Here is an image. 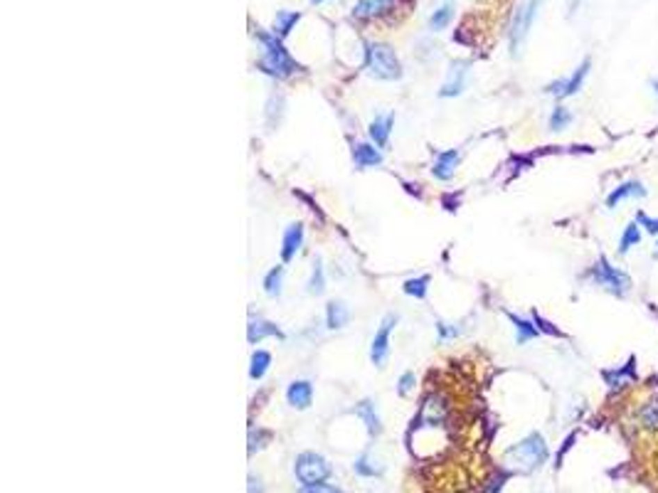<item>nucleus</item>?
Wrapping results in <instances>:
<instances>
[{
	"label": "nucleus",
	"instance_id": "ddd939ff",
	"mask_svg": "<svg viewBox=\"0 0 658 493\" xmlns=\"http://www.w3.org/2000/svg\"><path fill=\"white\" fill-rule=\"evenodd\" d=\"M353 163H355V168L360 170L375 168V165L383 163V153H380V148L373 146V143H355V146H353Z\"/></svg>",
	"mask_w": 658,
	"mask_h": 493
},
{
	"label": "nucleus",
	"instance_id": "aec40b11",
	"mask_svg": "<svg viewBox=\"0 0 658 493\" xmlns=\"http://www.w3.org/2000/svg\"><path fill=\"white\" fill-rule=\"evenodd\" d=\"M298 20H301V13H294V10L276 13V17H274V35H276V38H286V35H289L294 27H296Z\"/></svg>",
	"mask_w": 658,
	"mask_h": 493
},
{
	"label": "nucleus",
	"instance_id": "7ed1b4c3",
	"mask_svg": "<svg viewBox=\"0 0 658 493\" xmlns=\"http://www.w3.org/2000/svg\"><path fill=\"white\" fill-rule=\"evenodd\" d=\"M365 70L375 76V79L394 81L402 76V65H399L397 54L390 45L383 42H370L365 49Z\"/></svg>",
	"mask_w": 658,
	"mask_h": 493
},
{
	"label": "nucleus",
	"instance_id": "f704fd0d",
	"mask_svg": "<svg viewBox=\"0 0 658 493\" xmlns=\"http://www.w3.org/2000/svg\"><path fill=\"white\" fill-rule=\"evenodd\" d=\"M262 439H269V432H262V429H257V432H249V454H254V451L259 449V444L257 442H262Z\"/></svg>",
	"mask_w": 658,
	"mask_h": 493
},
{
	"label": "nucleus",
	"instance_id": "1a4fd4ad",
	"mask_svg": "<svg viewBox=\"0 0 658 493\" xmlns=\"http://www.w3.org/2000/svg\"><path fill=\"white\" fill-rule=\"evenodd\" d=\"M286 400L294 410H308L313 402V385L308 380H294L286 390Z\"/></svg>",
	"mask_w": 658,
	"mask_h": 493
},
{
	"label": "nucleus",
	"instance_id": "5701e85b",
	"mask_svg": "<svg viewBox=\"0 0 658 493\" xmlns=\"http://www.w3.org/2000/svg\"><path fill=\"white\" fill-rule=\"evenodd\" d=\"M271 365V353L266 350H254L252 353V360H249V378L252 380H262L266 375V370H269Z\"/></svg>",
	"mask_w": 658,
	"mask_h": 493
},
{
	"label": "nucleus",
	"instance_id": "423d86ee",
	"mask_svg": "<svg viewBox=\"0 0 658 493\" xmlns=\"http://www.w3.org/2000/svg\"><path fill=\"white\" fill-rule=\"evenodd\" d=\"M592 279H594V284L609 289L611 293H619V296L629 291V286H632L629 277H626L624 271L616 269V266H611L609 261H607V257H599V261L592 269Z\"/></svg>",
	"mask_w": 658,
	"mask_h": 493
},
{
	"label": "nucleus",
	"instance_id": "e433bc0d",
	"mask_svg": "<svg viewBox=\"0 0 658 493\" xmlns=\"http://www.w3.org/2000/svg\"><path fill=\"white\" fill-rule=\"evenodd\" d=\"M313 6H321V3H326V0H311Z\"/></svg>",
	"mask_w": 658,
	"mask_h": 493
},
{
	"label": "nucleus",
	"instance_id": "a878e982",
	"mask_svg": "<svg viewBox=\"0 0 658 493\" xmlns=\"http://www.w3.org/2000/svg\"><path fill=\"white\" fill-rule=\"evenodd\" d=\"M323 291H326L323 264H321V259H316V264H313V271H311V279H308V293H311V296H321Z\"/></svg>",
	"mask_w": 658,
	"mask_h": 493
},
{
	"label": "nucleus",
	"instance_id": "7c9ffc66",
	"mask_svg": "<svg viewBox=\"0 0 658 493\" xmlns=\"http://www.w3.org/2000/svg\"><path fill=\"white\" fill-rule=\"evenodd\" d=\"M639 417H641V422L646 424V427H658V402H648V405H643Z\"/></svg>",
	"mask_w": 658,
	"mask_h": 493
},
{
	"label": "nucleus",
	"instance_id": "4be33fe9",
	"mask_svg": "<svg viewBox=\"0 0 658 493\" xmlns=\"http://www.w3.org/2000/svg\"><path fill=\"white\" fill-rule=\"evenodd\" d=\"M589 65H592V62L584 60L582 65L577 67V70L572 72V76H567V79H565V89H562V97H560V99L572 97V94H577L579 89H582V81H584V76H587V72H589Z\"/></svg>",
	"mask_w": 658,
	"mask_h": 493
},
{
	"label": "nucleus",
	"instance_id": "a211bd4d",
	"mask_svg": "<svg viewBox=\"0 0 658 493\" xmlns=\"http://www.w3.org/2000/svg\"><path fill=\"white\" fill-rule=\"evenodd\" d=\"M348 321H351V309H348L343 301H330V304L326 306V323H328L330 331L346 328Z\"/></svg>",
	"mask_w": 658,
	"mask_h": 493
},
{
	"label": "nucleus",
	"instance_id": "2f4dec72",
	"mask_svg": "<svg viewBox=\"0 0 658 493\" xmlns=\"http://www.w3.org/2000/svg\"><path fill=\"white\" fill-rule=\"evenodd\" d=\"M298 493H346L343 488L338 486H330V483H311V486H301L298 488Z\"/></svg>",
	"mask_w": 658,
	"mask_h": 493
},
{
	"label": "nucleus",
	"instance_id": "393cba45",
	"mask_svg": "<svg viewBox=\"0 0 658 493\" xmlns=\"http://www.w3.org/2000/svg\"><path fill=\"white\" fill-rule=\"evenodd\" d=\"M639 242H641V225H639V223H629V225L624 227V234H621L619 254H626V252L632 250V247H636Z\"/></svg>",
	"mask_w": 658,
	"mask_h": 493
},
{
	"label": "nucleus",
	"instance_id": "6ab92c4d",
	"mask_svg": "<svg viewBox=\"0 0 658 493\" xmlns=\"http://www.w3.org/2000/svg\"><path fill=\"white\" fill-rule=\"evenodd\" d=\"M353 471L362 478H375V476H383L385 469H383V464H378L370 454H360L355 459V464H353Z\"/></svg>",
	"mask_w": 658,
	"mask_h": 493
},
{
	"label": "nucleus",
	"instance_id": "4468645a",
	"mask_svg": "<svg viewBox=\"0 0 658 493\" xmlns=\"http://www.w3.org/2000/svg\"><path fill=\"white\" fill-rule=\"evenodd\" d=\"M269 336L284 338V333H281L279 328L271 323V321L259 318V316L254 318V316H252V318H249V325H247V341L254 346V343H262L264 338H269Z\"/></svg>",
	"mask_w": 658,
	"mask_h": 493
},
{
	"label": "nucleus",
	"instance_id": "f8f14e48",
	"mask_svg": "<svg viewBox=\"0 0 658 493\" xmlns=\"http://www.w3.org/2000/svg\"><path fill=\"white\" fill-rule=\"evenodd\" d=\"M397 0H358L353 6V15L360 20H370V17H380L394 8Z\"/></svg>",
	"mask_w": 658,
	"mask_h": 493
},
{
	"label": "nucleus",
	"instance_id": "0eeeda50",
	"mask_svg": "<svg viewBox=\"0 0 658 493\" xmlns=\"http://www.w3.org/2000/svg\"><path fill=\"white\" fill-rule=\"evenodd\" d=\"M397 325V316L394 314H387L383 318V323H380V328L375 331L373 336V343H370V360H373V365H378V368H383L385 363H387V355H390V336H392V328Z\"/></svg>",
	"mask_w": 658,
	"mask_h": 493
},
{
	"label": "nucleus",
	"instance_id": "bb28decb",
	"mask_svg": "<svg viewBox=\"0 0 658 493\" xmlns=\"http://www.w3.org/2000/svg\"><path fill=\"white\" fill-rule=\"evenodd\" d=\"M429 282H432V279L426 277V274H422V277H417V279H407L405 286H402V289H405L407 296L424 298L426 291H429Z\"/></svg>",
	"mask_w": 658,
	"mask_h": 493
},
{
	"label": "nucleus",
	"instance_id": "c85d7f7f",
	"mask_svg": "<svg viewBox=\"0 0 658 493\" xmlns=\"http://www.w3.org/2000/svg\"><path fill=\"white\" fill-rule=\"evenodd\" d=\"M572 124V114L567 106H555L550 114V129L552 131H565Z\"/></svg>",
	"mask_w": 658,
	"mask_h": 493
},
{
	"label": "nucleus",
	"instance_id": "9d476101",
	"mask_svg": "<svg viewBox=\"0 0 658 493\" xmlns=\"http://www.w3.org/2000/svg\"><path fill=\"white\" fill-rule=\"evenodd\" d=\"M303 244V227L298 223H291L284 229V237H281V259L291 261L298 254Z\"/></svg>",
	"mask_w": 658,
	"mask_h": 493
},
{
	"label": "nucleus",
	"instance_id": "39448f33",
	"mask_svg": "<svg viewBox=\"0 0 658 493\" xmlns=\"http://www.w3.org/2000/svg\"><path fill=\"white\" fill-rule=\"evenodd\" d=\"M538 8H540V0H525L523 6L515 10V15H513V22H511V52L513 54H520V49H523L525 40H528L530 35V27H533L535 22V15H538Z\"/></svg>",
	"mask_w": 658,
	"mask_h": 493
},
{
	"label": "nucleus",
	"instance_id": "20e7f679",
	"mask_svg": "<svg viewBox=\"0 0 658 493\" xmlns=\"http://www.w3.org/2000/svg\"><path fill=\"white\" fill-rule=\"evenodd\" d=\"M294 474L303 486H311V483H321L333 474V467L328 464V459L316 451H303L294 461Z\"/></svg>",
	"mask_w": 658,
	"mask_h": 493
},
{
	"label": "nucleus",
	"instance_id": "c756f323",
	"mask_svg": "<svg viewBox=\"0 0 658 493\" xmlns=\"http://www.w3.org/2000/svg\"><path fill=\"white\" fill-rule=\"evenodd\" d=\"M511 321H513V325H515V331H518V343H520V346H523L525 341H530V338L538 336V328H535V325H530L528 321L518 318V316H513V314H511Z\"/></svg>",
	"mask_w": 658,
	"mask_h": 493
},
{
	"label": "nucleus",
	"instance_id": "72a5a7b5",
	"mask_svg": "<svg viewBox=\"0 0 658 493\" xmlns=\"http://www.w3.org/2000/svg\"><path fill=\"white\" fill-rule=\"evenodd\" d=\"M437 331H439V338H442V341H451V338L459 336V328L451 323H444V321H439L437 323Z\"/></svg>",
	"mask_w": 658,
	"mask_h": 493
},
{
	"label": "nucleus",
	"instance_id": "c9c22d12",
	"mask_svg": "<svg viewBox=\"0 0 658 493\" xmlns=\"http://www.w3.org/2000/svg\"><path fill=\"white\" fill-rule=\"evenodd\" d=\"M636 223H639V225H643V227H646L651 234H658V220H651V217H648V215H643V212H639Z\"/></svg>",
	"mask_w": 658,
	"mask_h": 493
},
{
	"label": "nucleus",
	"instance_id": "412c9836",
	"mask_svg": "<svg viewBox=\"0 0 658 493\" xmlns=\"http://www.w3.org/2000/svg\"><path fill=\"white\" fill-rule=\"evenodd\" d=\"M451 17H454V0H447V3H442V6L432 13V17H429V27H432L434 33H442V30H447L449 27Z\"/></svg>",
	"mask_w": 658,
	"mask_h": 493
},
{
	"label": "nucleus",
	"instance_id": "cd10ccee",
	"mask_svg": "<svg viewBox=\"0 0 658 493\" xmlns=\"http://www.w3.org/2000/svg\"><path fill=\"white\" fill-rule=\"evenodd\" d=\"M629 380H634V360L626 368L616 370V373H607V382H609L611 390H619V387H624L621 382H629Z\"/></svg>",
	"mask_w": 658,
	"mask_h": 493
},
{
	"label": "nucleus",
	"instance_id": "2eb2a0df",
	"mask_svg": "<svg viewBox=\"0 0 658 493\" xmlns=\"http://www.w3.org/2000/svg\"><path fill=\"white\" fill-rule=\"evenodd\" d=\"M459 151L456 148H449V151H442L437 156V161H434V178L439 180H449L454 175V170H456V165H459Z\"/></svg>",
	"mask_w": 658,
	"mask_h": 493
},
{
	"label": "nucleus",
	"instance_id": "dca6fc26",
	"mask_svg": "<svg viewBox=\"0 0 658 493\" xmlns=\"http://www.w3.org/2000/svg\"><path fill=\"white\" fill-rule=\"evenodd\" d=\"M355 414L362 419V422H365L367 434H370V437H378V434L383 432V422H380L378 407H375L373 400H362L360 405L355 407Z\"/></svg>",
	"mask_w": 658,
	"mask_h": 493
},
{
	"label": "nucleus",
	"instance_id": "473e14b6",
	"mask_svg": "<svg viewBox=\"0 0 658 493\" xmlns=\"http://www.w3.org/2000/svg\"><path fill=\"white\" fill-rule=\"evenodd\" d=\"M415 382H417L415 373H402V378H399V382H397V392L402 397H407L412 390H415Z\"/></svg>",
	"mask_w": 658,
	"mask_h": 493
},
{
	"label": "nucleus",
	"instance_id": "b1692460",
	"mask_svg": "<svg viewBox=\"0 0 658 493\" xmlns=\"http://www.w3.org/2000/svg\"><path fill=\"white\" fill-rule=\"evenodd\" d=\"M281 284H284V266H274L264 277V293L269 298L281 296Z\"/></svg>",
	"mask_w": 658,
	"mask_h": 493
},
{
	"label": "nucleus",
	"instance_id": "f257e3e1",
	"mask_svg": "<svg viewBox=\"0 0 658 493\" xmlns=\"http://www.w3.org/2000/svg\"><path fill=\"white\" fill-rule=\"evenodd\" d=\"M257 40L262 42V60L259 67L266 74L276 76V79H286L298 70L296 60H294L289 49L284 47L281 38H276L274 33H264V30H257Z\"/></svg>",
	"mask_w": 658,
	"mask_h": 493
},
{
	"label": "nucleus",
	"instance_id": "9b49d317",
	"mask_svg": "<svg viewBox=\"0 0 658 493\" xmlns=\"http://www.w3.org/2000/svg\"><path fill=\"white\" fill-rule=\"evenodd\" d=\"M392 126H394V114H378L373 121H370V129H367V134H370V138H373L375 146L387 148L390 134H392Z\"/></svg>",
	"mask_w": 658,
	"mask_h": 493
},
{
	"label": "nucleus",
	"instance_id": "4c0bfd02",
	"mask_svg": "<svg viewBox=\"0 0 658 493\" xmlns=\"http://www.w3.org/2000/svg\"><path fill=\"white\" fill-rule=\"evenodd\" d=\"M653 87H656V92H658V81H653Z\"/></svg>",
	"mask_w": 658,
	"mask_h": 493
},
{
	"label": "nucleus",
	"instance_id": "f3484780",
	"mask_svg": "<svg viewBox=\"0 0 658 493\" xmlns=\"http://www.w3.org/2000/svg\"><path fill=\"white\" fill-rule=\"evenodd\" d=\"M643 195H646V188H643L639 180H626V183H621L619 188L609 193L607 207H616L621 200H626V197H643Z\"/></svg>",
	"mask_w": 658,
	"mask_h": 493
},
{
	"label": "nucleus",
	"instance_id": "6e6552de",
	"mask_svg": "<svg viewBox=\"0 0 658 493\" xmlns=\"http://www.w3.org/2000/svg\"><path fill=\"white\" fill-rule=\"evenodd\" d=\"M466 76H469V65L466 62H454L451 70H449L447 79H444L442 89H439V97H459L466 89Z\"/></svg>",
	"mask_w": 658,
	"mask_h": 493
},
{
	"label": "nucleus",
	"instance_id": "f03ea898",
	"mask_svg": "<svg viewBox=\"0 0 658 493\" xmlns=\"http://www.w3.org/2000/svg\"><path fill=\"white\" fill-rule=\"evenodd\" d=\"M547 459V444L540 434H528L523 442L506 451L503 464L513 471H533V469L543 467Z\"/></svg>",
	"mask_w": 658,
	"mask_h": 493
}]
</instances>
